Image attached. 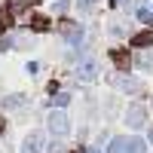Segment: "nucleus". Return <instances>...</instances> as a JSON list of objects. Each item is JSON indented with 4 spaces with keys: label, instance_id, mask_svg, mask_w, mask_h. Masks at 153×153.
<instances>
[{
    "label": "nucleus",
    "instance_id": "4",
    "mask_svg": "<svg viewBox=\"0 0 153 153\" xmlns=\"http://www.w3.org/2000/svg\"><path fill=\"white\" fill-rule=\"evenodd\" d=\"M76 76H80V80H95V76H98V65L92 58H86L80 65V71H76Z\"/></svg>",
    "mask_w": 153,
    "mask_h": 153
},
{
    "label": "nucleus",
    "instance_id": "19",
    "mask_svg": "<svg viewBox=\"0 0 153 153\" xmlns=\"http://www.w3.org/2000/svg\"><path fill=\"white\" fill-rule=\"evenodd\" d=\"M49 153H61V144H58V141H55V144H52V147H49Z\"/></svg>",
    "mask_w": 153,
    "mask_h": 153
},
{
    "label": "nucleus",
    "instance_id": "17",
    "mask_svg": "<svg viewBox=\"0 0 153 153\" xmlns=\"http://www.w3.org/2000/svg\"><path fill=\"white\" fill-rule=\"evenodd\" d=\"M138 19L150 25V22H153V12H150V9H138Z\"/></svg>",
    "mask_w": 153,
    "mask_h": 153
},
{
    "label": "nucleus",
    "instance_id": "23",
    "mask_svg": "<svg viewBox=\"0 0 153 153\" xmlns=\"http://www.w3.org/2000/svg\"><path fill=\"white\" fill-rule=\"evenodd\" d=\"M92 153H98V150H92Z\"/></svg>",
    "mask_w": 153,
    "mask_h": 153
},
{
    "label": "nucleus",
    "instance_id": "12",
    "mask_svg": "<svg viewBox=\"0 0 153 153\" xmlns=\"http://www.w3.org/2000/svg\"><path fill=\"white\" fill-rule=\"evenodd\" d=\"M68 101H71V95H68V92H58V95L52 98V104H58V107H65Z\"/></svg>",
    "mask_w": 153,
    "mask_h": 153
},
{
    "label": "nucleus",
    "instance_id": "3",
    "mask_svg": "<svg viewBox=\"0 0 153 153\" xmlns=\"http://www.w3.org/2000/svg\"><path fill=\"white\" fill-rule=\"evenodd\" d=\"M126 120H129L132 129H141L144 120H147V110H144L141 104H132V107H129V113H126Z\"/></svg>",
    "mask_w": 153,
    "mask_h": 153
},
{
    "label": "nucleus",
    "instance_id": "8",
    "mask_svg": "<svg viewBox=\"0 0 153 153\" xmlns=\"http://www.w3.org/2000/svg\"><path fill=\"white\" fill-rule=\"evenodd\" d=\"M12 25H16V19H12V9H0V31H9Z\"/></svg>",
    "mask_w": 153,
    "mask_h": 153
},
{
    "label": "nucleus",
    "instance_id": "9",
    "mask_svg": "<svg viewBox=\"0 0 153 153\" xmlns=\"http://www.w3.org/2000/svg\"><path fill=\"white\" fill-rule=\"evenodd\" d=\"M46 28H49L46 16H31V31H46Z\"/></svg>",
    "mask_w": 153,
    "mask_h": 153
},
{
    "label": "nucleus",
    "instance_id": "14",
    "mask_svg": "<svg viewBox=\"0 0 153 153\" xmlns=\"http://www.w3.org/2000/svg\"><path fill=\"white\" fill-rule=\"evenodd\" d=\"M120 86H123V89H129V92H138V89H141V83H135V80H123Z\"/></svg>",
    "mask_w": 153,
    "mask_h": 153
},
{
    "label": "nucleus",
    "instance_id": "5",
    "mask_svg": "<svg viewBox=\"0 0 153 153\" xmlns=\"http://www.w3.org/2000/svg\"><path fill=\"white\" fill-rule=\"evenodd\" d=\"M40 144H43V135H40V132H31L28 141H25V150H22V153H40Z\"/></svg>",
    "mask_w": 153,
    "mask_h": 153
},
{
    "label": "nucleus",
    "instance_id": "21",
    "mask_svg": "<svg viewBox=\"0 0 153 153\" xmlns=\"http://www.w3.org/2000/svg\"><path fill=\"white\" fill-rule=\"evenodd\" d=\"M0 132H3V120H0Z\"/></svg>",
    "mask_w": 153,
    "mask_h": 153
},
{
    "label": "nucleus",
    "instance_id": "1",
    "mask_svg": "<svg viewBox=\"0 0 153 153\" xmlns=\"http://www.w3.org/2000/svg\"><path fill=\"white\" fill-rule=\"evenodd\" d=\"M55 28H58L61 34H65L71 43H80V40H83V25H76V22H71V19H61V22L55 25Z\"/></svg>",
    "mask_w": 153,
    "mask_h": 153
},
{
    "label": "nucleus",
    "instance_id": "18",
    "mask_svg": "<svg viewBox=\"0 0 153 153\" xmlns=\"http://www.w3.org/2000/svg\"><path fill=\"white\" fill-rule=\"evenodd\" d=\"M12 43H16V40H12V37H3V40H0V49H3V52H6V49H12Z\"/></svg>",
    "mask_w": 153,
    "mask_h": 153
},
{
    "label": "nucleus",
    "instance_id": "13",
    "mask_svg": "<svg viewBox=\"0 0 153 153\" xmlns=\"http://www.w3.org/2000/svg\"><path fill=\"white\" fill-rule=\"evenodd\" d=\"M3 107H22V95H12V98H3Z\"/></svg>",
    "mask_w": 153,
    "mask_h": 153
},
{
    "label": "nucleus",
    "instance_id": "16",
    "mask_svg": "<svg viewBox=\"0 0 153 153\" xmlns=\"http://www.w3.org/2000/svg\"><path fill=\"white\" fill-rule=\"evenodd\" d=\"M31 3H34V0H9L12 9H25V6H31Z\"/></svg>",
    "mask_w": 153,
    "mask_h": 153
},
{
    "label": "nucleus",
    "instance_id": "22",
    "mask_svg": "<svg viewBox=\"0 0 153 153\" xmlns=\"http://www.w3.org/2000/svg\"><path fill=\"white\" fill-rule=\"evenodd\" d=\"M150 141H153V129H150Z\"/></svg>",
    "mask_w": 153,
    "mask_h": 153
},
{
    "label": "nucleus",
    "instance_id": "15",
    "mask_svg": "<svg viewBox=\"0 0 153 153\" xmlns=\"http://www.w3.org/2000/svg\"><path fill=\"white\" fill-rule=\"evenodd\" d=\"M138 65H141V68H153V55H150V52H144L141 58H138Z\"/></svg>",
    "mask_w": 153,
    "mask_h": 153
},
{
    "label": "nucleus",
    "instance_id": "11",
    "mask_svg": "<svg viewBox=\"0 0 153 153\" xmlns=\"http://www.w3.org/2000/svg\"><path fill=\"white\" fill-rule=\"evenodd\" d=\"M126 153H144V141H141V138H132L129 147H126Z\"/></svg>",
    "mask_w": 153,
    "mask_h": 153
},
{
    "label": "nucleus",
    "instance_id": "7",
    "mask_svg": "<svg viewBox=\"0 0 153 153\" xmlns=\"http://www.w3.org/2000/svg\"><path fill=\"white\" fill-rule=\"evenodd\" d=\"M110 58H113V65H117L120 71H129V52H123V49H113Z\"/></svg>",
    "mask_w": 153,
    "mask_h": 153
},
{
    "label": "nucleus",
    "instance_id": "2",
    "mask_svg": "<svg viewBox=\"0 0 153 153\" xmlns=\"http://www.w3.org/2000/svg\"><path fill=\"white\" fill-rule=\"evenodd\" d=\"M49 129H52V135H68L71 120H68L61 110H52V113H49Z\"/></svg>",
    "mask_w": 153,
    "mask_h": 153
},
{
    "label": "nucleus",
    "instance_id": "20",
    "mask_svg": "<svg viewBox=\"0 0 153 153\" xmlns=\"http://www.w3.org/2000/svg\"><path fill=\"white\" fill-rule=\"evenodd\" d=\"M71 153H86V150H71Z\"/></svg>",
    "mask_w": 153,
    "mask_h": 153
},
{
    "label": "nucleus",
    "instance_id": "10",
    "mask_svg": "<svg viewBox=\"0 0 153 153\" xmlns=\"http://www.w3.org/2000/svg\"><path fill=\"white\" fill-rule=\"evenodd\" d=\"M126 147H129V141H126V138H113L107 153H126Z\"/></svg>",
    "mask_w": 153,
    "mask_h": 153
},
{
    "label": "nucleus",
    "instance_id": "6",
    "mask_svg": "<svg viewBox=\"0 0 153 153\" xmlns=\"http://www.w3.org/2000/svg\"><path fill=\"white\" fill-rule=\"evenodd\" d=\"M132 46L135 49H144V46H153V31H138L132 37Z\"/></svg>",
    "mask_w": 153,
    "mask_h": 153
}]
</instances>
